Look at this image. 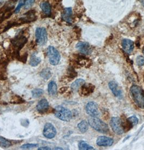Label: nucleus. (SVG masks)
Here are the masks:
<instances>
[{"label":"nucleus","mask_w":144,"mask_h":150,"mask_svg":"<svg viewBox=\"0 0 144 150\" xmlns=\"http://www.w3.org/2000/svg\"><path fill=\"white\" fill-rule=\"evenodd\" d=\"M131 96L134 101L141 109H144V91L140 86L133 85L130 89Z\"/></svg>","instance_id":"obj_1"},{"label":"nucleus","mask_w":144,"mask_h":150,"mask_svg":"<svg viewBox=\"0 0 144 150\" xmlns=\"http://www.w3.org/2000/svg\"><path fill=\"white\" fill-rule=\"evenodd\" d=\"M88 122L89 125L94 130L100 133H107L109 131V127L106 123L103 122L97 117H93L88 119Z\"/></svg>","instance_id":"obj_2"},{"label":"nucleus","mask_w":144,"mask_h":150,"mask_svg":"<svg viewBox=\"0 0 144 150\" xmlns=\"http://www.w3.org/2000/svg\"><path fill=\"white\" fill-rule=\"evenodd\" d=\"M54 112L55 116L62 121L69 122L72 119V112L62 106H57L54 109Z\"/></svg>","instance_id":"obj_3"},{"label":"nucleus","mask_w":144,"mask_h":150,"mask_svg":"<svg viewBox=\"0 0 144 150\" xmlns=\"http://www.w3.org/2000/svg\"><path fill=\"white\" fill-rule=\"evenodd\" d=\"M36 43L40 46L45 45L47 42V32L44 27L37 28L35 31Z\"/></svg>","instance_id":"obj_4"},{"label":"nucleus","mask_w":144,"mask_h":150,"mask_svg":"<svg viewBox=\"0 0 144 150\" xmlns=\"http://www.w3.org/2000/svg\"><path fill=\"white\" fill-rule=\"evenodd\" d=\"M47 55L51 64L52 65L58 64L61 59V56L57 49L53 46H49L48 48Z\"/></svg>","instance_id":"obj_5"},{"label":"nucleus","mask_w":144,"mask_h":150,"mask_svg":"<svg viewBox=\"0 0 144 150\" xmlns=\"http://www.w3.org/2000/svg\"><path fill=\"white\" fill-rule=\"evenodd\" d=\"M110 126L113 132L118 135H121L125 133L120 118L115 117H112L110 121Z\"/></svg>","instance_id":"obj_6"},{"label":"nucleus","mask_w":144,"mask_h":150,"mask_svg":"<svg viewBox=\"0 0 144 150\" xmlns=\"http://www.w3.org/2000/svg\"><path fill=\"white\" fill-rule=\"evenodd\" d=\"M86 113L93 117H98L100 115L99 107L96 103L90 102L86 106Z\"/></svg>","instance_id":"obj_7"},{"label":"nucleus","mask_w":144,"mask_h":150,"mask_svg":"<svg viewBox=\"0 0 144 150\" xmlns=\"http://www.w3.org/2000/svg\"><path fill=\"white\" fill-rule=\"evenodd\" d=\"M56 133L57 132L55 127L51 123H47L45 124L43 134L46 138L52 139L55 137Z\"/></svg>","instance_id":"obj_8"},{"label":"nucleus","mask_w":144,"mask_h":150,"mask_svg":"<svg viewBox=\"0 0 144 150\" xmlns=\"http://www.w3.org/2000/svg\"><path fill=\"white\" fill-rule=\"evenodd\" d=\"M95 90V86L91 83H85L79 89V93L81 96H87L92 94Z\"/></svg>","instance_id":"obj_9"},{"label":"nucleus","mask_w":144,"mask_h":150,"mask_svg":"<svg viewBox=\"0 0 144 150\" xmlns=\"http://www.w3.org/2000/svg\"><path fill=\"white\" fill-rule=\"evenodd\" d=\"M76 48L84 55H89L92 52V48L89 43L87 42H80L76 45Z\"/></svg>","instance_id":"obj_10"},{"label":"nucleus","mask_w":144,"mask_h":150,"mask_svg":"<svg viewBox=\"0 0 144 150\" xmlns=\"http://www.w3.org/2000/svg\"><path fill=\"white\" fill-rule=\"evenodd\" d=\"M114 143V140L111 138L106 136H100L96 140V144L99 146H110Z\"/></svg>","instance_id":"obj_11"},{"label":"nucleus","mask_w":144,"mask_h":150,"mask_svg":"<svg viewBox=\"0 0 144 150\" xmlns=\"http://www.w3.org/2000/svg\"><path fill=\"white\" fill-rule=\"evenodd\" d=\"M49 108V104L46 99H42L36 105V109L40 113H45L48 111Z\"/></svg>","instance_id":"obj_12"},{"label":"nucleus","mask_w":144,"mask_h":150,"mask_svg":"<svg viewBox=\"0 0 144 150\" xmlns=\"http://www.w3.org/2000/svg\"><path fill=\"white\" fill-rule=\"evenodd\" d=\"M122 47L123 50L130 54L132 52L134 48L133 42L128 39H124L122 41Z\"/></svg>","instance_id":"obj_13"},{"label":"nucleus","mask_w":144,"mask_h":150,"mask_svg":"<svg viewBox=\"0 0 144 150\" xmlns=\"http://www.w3.org/2000/svg\"><path fill=\"white\" fill-rule=\"evenodd\" d=\"M73 13L71 8H66L62 14V18L63 20L65 21L66 22L69 23H72L73 21Z\"/></svg>","instance_id":"obj_14"},{"label":"nucleus","mask_w":144,"mask_h":150,"mask_svg":"<svg viewBox=\"0 0 144 150\" xmlns=\"http://www.w3.org/2000/svg\"><path fill=\"white\" fill-rule=\"evenodd\" d=\"M108 86L114 95L118 97H120L121 96V92L120 90L118 89V85L116 82L114 81L110 82L108 83Z\"/></svg>","instance_id":"obj_15"},{"label":"nucleus","mask_w":144,"mask_h":150,"mask_svg":"<svg viewBox=\"0 0 144 150\" xmlns=\"http://www.w3.org/2000/svg\"><path fill=\"white\" fill-rule=\"evenodd\" d=\"M85 83V81L83 79H76L74 82H73L71 86V88L72 91H78L79 89Z\"/></svg>","instance_id":"obj_16"},{"label":"nucleus","mask_w":144,"mask_h":150,"mask_svg":"<svg viewBox=\"0 0 144 150\" xmlns=\"http://www.w3.org/2000/svg\"><path fill=\"white\" fill-rule=\"evenodd\" d=\"M90 61L91 60H89L88 58H86V57H83V56H78L76 62L79 65L88 67V65H91Z\"/></svg>","instance_id":"obj_17"},{"label":"nucleus","mask_w":144,"mask_h":150,"mask_svg":"<svg viewBox=\"0 0 144 150\" xmlns=\"http://www.w3.org/2000/svg\"><path fill=\"white\" fill-rule=\"evenodd\" d=\"M48 92L49 95L51 96L56 95L58 92V89L57 85L54 81H51L48 84Z\"/></svg>","instance_id":"obj_18"},{"label":"nucleus","mask_w":144,"mask_h":150,"mask_svg":"<svg viewBox=\"0 0 144 150\" xmlns=\"http://www.w3.org/2000/svg\"><path fill=\"white\" fill-rule=\"evenodd\" d=\"M122 125L123 127V130L125 132H127L133 127L132 123H130V121L128 120V118H126L125 117H123L121 119Z\"/></svg>","instance_id":"obj_19"},{"label":"nucleus","mask_w":144,"mask_h":150,"mask_svg":"<svg viewBox=\"0 0 144 150\" xmlns=\"http://www.w3.org/2000/svg\"><path fill=\"white\" fill-rule=\"evenodd\" d=\"M40 7L42 11L47 16H49L51 14V6L48 2H44L41 3Z\"/></svg>","instance_id":"obj_20"},{"label":"nucleus","mask_w":144,"mask_h":150,"mask_svg":"<svg viewBox=\"0 0 144 150\" xmlns=\"http://www.w3.org/2000/svg\"><path fill=\"white\" fill-rule=\"evenodd\" d=\"M25 102V100L20 96L14 95L11 96L10 99V103L13 104H20Z\"/></svg>","instance_id":"obj_21"},{"label":"nucleus","mask_w":144,"mask_h":150,"mask_svg":"<svg viewBox=\"0 0 144 150\" xmlns=\"http://www.w3.org/2000/svg\"><path fill=\"white\" fill-rule=\"evenodd\" d=\"M41 58L37 57L35 54H33L31 56L29 64L31 67H36L38 66L41 62Z\"/></svg>","instance_id":"obj_22"},{"label":"nucleus","mask_w":144,"mask_h":150,"mask_svg":"<svg viewBox=\"0 0 144 150\" xmlns=\"http://www.w3.org/2000/svg\"><path fill=\"white\" fill-rule=\"evenodd\" d=\"M78 127L81 133H85L88 129V124L86 120H82L78 124Z\"/></svg>","instance_id":"obj_23"},{"label":"nucleus","mask_w":144,"mask_h":150,"mask_svg":"<svg viewBox=\"0 0 144 150\" xmlns=\"http://www.w3.org/2000/svg\"><path fill=\"white\" fill-rule=\"evenodd\" d=\"M78 147H79V150H89L94 149L92 146L89 145L88 144L86 143V142L83 140L79 142Z\"/></svg>","instance_id":"obj_24"},{"label":"nucleus","mask_w":144,"mask_h":150,"mask_svg":"<svg viewBox=\"0 0 144 150\" xmlns=\"http://www.w3.org/2000/svg\"><path fill=\"white\" fill-rule=\"evenodd\" d=\"M12 144L9 140L6 139L5 138L0 137V147L2 148H8L11 146Z\"/></svg>","instance_id":"obj_25"},{"label":"nucleus","mask_w":144,"mask_h":150,"mask_svg":"<svg viewBox=\"0 0 144 150\" xmlns=\"http://www.w3.org/2000/svg\"><path fill=\"white\" fill-rule=\"evenodd\" d=\"M41 77L45 79H48L51 77V72L49 69H44L40 72Z\"/></svg>","instance_id":"obj_26"},{"label":"nucleus","mask_w":144,"mask_h":150,"mask_svg":"<svg viewBox=\"0 0 144 150\" xmlns=\"http://www.w3.org/2000/svg\"><path fill=\"white\" fill-rule=\"evenodd\" d=\"M67 79L71 80L74 79L77 76V72L76 71L75 69L73 67H70L67 70Z\"/></svg>","instance_id":"obj_27"},{"label":"nucleus","mask_w":144,"mask_h":150,"mask_svg":"<svg viewBox=\"0 0 144 150\" xmlns=\"http://www.w3.org/2000/svg\"><path fill=\"white\" fill-rule=\"evenodd\" d=\"M43 93H44L43 90L41 89H35L31 91L33 97L35 98L41 97V96L43 94Z\"/></svg>","instance_id":"obj_28"},{"label":"nucleus","mask_w":144,"mask_h":150,"mask_svg":"<svg viewBox=\"0 0 144 150\" xmlns=\"http://www.w3.org/2000/svg\"><path fill=\"white\" fill-rule=\"evenodd\" d=\"M26 0H20L19 2V4L17 5V7L16 8V9H15V13L17 14L18 13H19V11H20L21 8L24 6L25 4V2H26Z\"/></svg>","instance_id":"obj_29"},{"label":"nucleus","mask_w":144,"mask_h":150,"mask_svg":"<svg viewBox=\"0 0 144 150\" xmlns=\"http://www.w3.org/2000/svg\"><path fill=\"white\" fill-rule=\"evenodd\" d=\"M38 146V145L37 144H25L24 145H22L21 148L22 149H30L36 147Z\"/></svg>","instance_id":"obj_30"},{"label":"nucleus","mask_w":144,"mask_h":150,"mask_svg":"<svg viewBox=\"0 0 144 150\" xmlns=\"http://www.w3.org/2000/svg\"><path fill=\"white\" fill-rule=\"evenodd\" d=\"M128 119L130 121V123H132V124L133 125V126L137 125L138 123L139 122V120L136 116H131V117H130L129 118H128Z\"/></svg>","instance_id":"obj_31"},{"label":"nucleus","mask_w":144,"mask_h":150,"mask_svg":"<svg viewBox=\"0 0 144 150\" xmlns=\"http://www.w3.org/2000/svg\"><path fill=\"white\" fill-rule=\"evenodd\" d=\"M136 62L139 66H143L144 65V56H139L136 59Z\"/></svg>","instance_id":"obj_32"},{"label":"nucleus","mask_w":144,"mask_h":150,"mask_svg":"<svg viewBox=\"0 0 144 150\" xmlns=\"http://www.w3.org/2000/svg\"><path fill=\"white\" fill-rule=\"evenodd\" d=\"M35 2V0H26L25 4H24V8L26 9H29V8L31 7V6L33 5V4Z\"/></svg>","instance_id":"obj_33"},{"label":"nucleus","mask_w":144,"mask_h":150,"mask_svg":"<svg viewBox=\"0 0 144 150\" xmlns=\"http://www.w3.org/2000/svg\"><path fill=\"white\" fill-rule=\"evenodd\" d=\"M67 89H68V88H67V87H65H65H62L61 89H60L59 91H60L61 93H63L66 92V91H67Z\"/></svg>","instance_id":"obj_34"},{"label":"nucleus","mask_w":144,"mask_h":150,"mask_svg":"<svg viewBox=\"0 0 144 150\" xmlns=\"http://www.w3.org/2000/svg\"><path fill=\"white\" fill-rule=\"evenodd\" d=\"M38 150H51V149L50 147L47 146H44V147H39L38 149Z\"/></svg>","instance_id":"obj_35"},{"label":"nucleus","mask_w":144,"mask_h":150,"mask_svg":"<svg viewBox=\"0 0 144 150\" xmlns=\"http://www.w3.org/2000/svg\"><path fill=\"white\" fill-rule=\"evenodd\" d=\"M136 45H137V47H140V43H139V42H138V41L137 42V43H136Z\"/></svg>","instance_id":"obj_36"},{"label":"nucleus","mask_w":144,"mask_h":150,"mask_svg":"<svg viewBox=\"0 0 144 150\" xmlns=\"http://www.w3.org/2000/svg\"><path fill=\"white\" fill-rule=\"evenodd\" d=\"M55 150H63V149H62V148H59V147H56L55 149Z\"/></svg>","instance_id":"obj_37"},{"label":"nucleus","mask_w":144,"mask_h":150,"mask_svg":"<svg viewBox=\"0 0 144 150\" xmlns=\"http://www.w3.org/2000/svg\"><path fill=\"white\" fill-rule=\"evenodd\" d=\"M141 4H142L143 5V6L144 7V0L141 1Z\"/></svg>","instance_id":"obj_38"},{"label":"nucleus","mask_w":144,"mask_h":150,"mask_svg":"<svg viewBox=\"0 0 144 150\" xmlns=\"http://www.w3.org/2000/svg\"><path fill=\"white\" fill-rule=\"evenodd\" d=\"M1 4V2H0V4Z\"/></svg>","instance_id":"obj_39"},{"label":"nucleus","mask_w":144,"mask_h":150,"mask_svg":"<svg viewBox=\"0 0 144 150\" xmlns=\"http://www.w3.org/2000/svg\"><path fill=\"white\" fill-rule=\"evenodd\" d=\"M0 97H1V93H0Z\"/></svg>","instance_id":"obj_40"},{"label":"nucleus","mask_w":144,"mask_h":150,"mask_svg":"<svg viewBox=\"0 0 144 150\" xmlns=\"http://www.w3.org/2000/svg\"></svg>","instance_id":"obj_41"}]
</instances>
